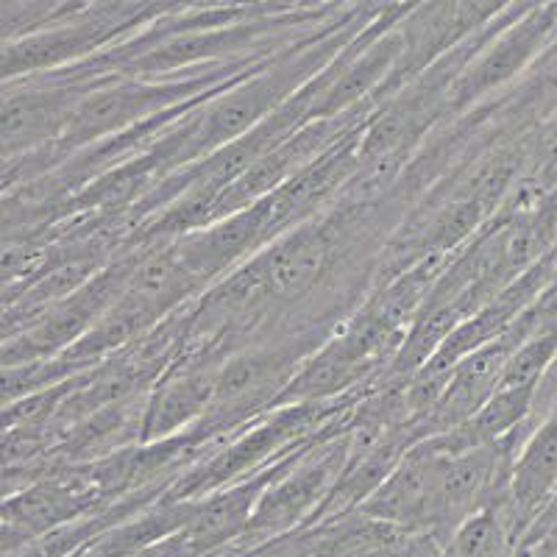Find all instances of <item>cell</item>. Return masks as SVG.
I'll list each match as a JSON object with an SVG mask.
<instances>
[{"instance_id": "obj_6", "label": "cell", "mask_w": 557, "mask_h": 557, "mask_svg": "<svg viewBox=\"0 0 557 557\" xmlns=\"http://www.w3.org/2000/svg\"><path fill=\"white\" fill-rule=\"evenodd\" d=\"M139 248H143V243L123 251L117 260L109 262L101 273H96L76 293H70L62 301L39 312L26 330L3 337V368L53 360V357L76 346L96 326L98 318L109 310L117 293L123 290L139 257Z\"/></svg>"}, {"instance_id": "obj_7", "label": "cell", "mask_w": 557, "mask_h": 557, "mask_svg": "<svg viewBox=\"0 0 557 557\" xmlns=\"http://www.w3.org/2000/svg\"><path fill=\"white\" fill-rule=\"evenodd\" d=\"M109 510L107 499L89 476L87 466H53L26 487L3 496L0 510V552L37 541L59 527Z\"/></svg>"}, {"instance_id": "obj_1", "label": "cell", "mask_w": 557, "mask_h": 557, "mask_svg": "<svg viewBox=\"0 0 557 557\" xmlns=\"http://www.w3.org/2000/svg\"><path fill=\"white\" fill-rule=\"evenodd\" d=\"M516 455L510 441L469 446L451 432L424 437L368 496L360 513L446 544L462 521L510 491Z\"/></svg>"}, {"instance_id": "obj_3", "label": "cell", "mask_w": 557, "mask_h": 557, "mask_svg": "<svg viewBox=\"0 0 557 557\" xmlns=\"http://www.w3.org/2000/svg\"><path fill=\"white\" fill-rule=\"evenodd\" d=\"M355 401L357 396H348L341 401H305V405L273 407L271 412L221 441L190 471H184L168 487L165 499H203L215 491L260 474L268 466L290 455L293 449L310 444L312 437L341 424L351 412Z\"/></svg>"}, {"instance_id": "obj_11", "label": "cell", "mask_w": 557, "mask_h": 557, "mask_svg": "<svg viewBox=\"0 0 557 557\" xmlns=\"http://www.w3.org/2000/svg\"><path fill=\"white\" fill-rule=\"evenodd\" d=\"M557 494V405L532 426L510 471L507 502L524 530ZM527 535V532H524Z\"/></svg>"}, {"instance_id": "obj_8", "label": "cell", "mask_w": 557, "mask_h": 557, "mask_svg": "<svg viewBox=\"0 0 557 557\" xmlns=\"http://www.w3.org/2000/svg\"><path fill=\"white\" fill-rule=\"evenodd\" d=\"M516 348H519V341H516L513 332L507 330L505 335L494 337L491 343L462 357L460 362H455L444 382V391L426 416L424 435H441V432H451L466 424L499 391L507 362H510Z\"/></svg>"}, {"instance_id": "obj_13", "label": "cell", "mask_w": 557, "mask_h": 557, "mask_svg": "<svg viewBox=\"0 0 557 557\" xmlns=\"http://www.w3.org/2000/svg\"><path fill=\"white\" fill-rule=\"evenodd\" d=\"M555 285H557V278H555Z\"/></svg>"}, {"instance_id": "obj_5", "label": "cell", "mask_w": 557, "mask_h": 557, "mask_svg": "<svg viewBox=\"0 0 557 557\" xmlns=\"http://www.w3.org/2000/svg\"><path fill=\"white\" fill-rule=\"evenodd\" d=\"M103 78L107 76H89L76 64H67V67L3 82V101H0L3 162L51 148L70 126L84 98Z\"/></svg>"}, {"instance_id": "obj_14", "label": "cell", "mask_w": 557, "mask_h": 557, "mask_svg": "<svg viewBox=\"0 0 557 557\" xmlns=\"http://www.w3.org/2000/svg\"><path fill=\"white\" fill-rule=\"evenodd\" d=\"M555 3H557V0H555Z\"/></svg>"}, {"instance_id": "obj_9", "label": "cell", "mask_w": 557, "mask_h": 557, "mask_svg": "<svg viewBox=\"0 0 557 557\" xmlns=\"http://www.w3.org/2000/svg\"><path fill=\"white\" fill-rule=\"evenodd\" d=\"M226 360L176 362L151 387L143 412V444L182 435L201 421L212 405L218 376Z\"/></svg>"}, {"instance_id": "obj_10", "label": "cell", "mask_w": 557, "mask_h": 557, "mask_svg": "<svg viewBox=\"0 0 557 557\" xmlns=\"http://www.w3.org/2000/svg\"><path fill=\"white\" fill-rule=\"evenodd\" d=\"M505 137H527L557 114V34L541 57L494 101L482 103Z\"/></svg>"}, {"instance_id": "obj_2", "label": "cell", "mask_w": 557, "mask_h": 557, "mask_svg": "<svg viewBox=\"0 0 557 557\" xmlns=\"http://www.w3.org/2000/svg\"><path fill=\"white\" fill-rule=\"evenodd\" d=\"M335 330L307 326V330H282L246 343L226 357L218 376L212 405L196 426L184 432L193 441L212 444L235 435L243 426L257 421L278 405L285 387L298 368Z\"/></svg>"}, {"instance_id": "obj_12", "label": "cell", "mask_w": 557, "mask_h": 557, "mask_svg": "<svg viewBox=\"0 0 557 557\" xmlns=\"http://www.w3.org/2000/svg\"><path fill=\"white\" fill-rule=\"evenodd\" d=\"M524 532L505 494L462 521L444 544L441 557H507L521 544Z\"/></svg>"}, {"instance_id": "obj_4", "label": "cell", "mask_w": 557, "mask_h": 557, "mask_svg": "<svg viewBox=\"0 0 557 557\" xmlns=\"http://www.w3.org/2000/svg\"><path fill=\"white\" fill-rule=\"evenodd\" d=\"M355 410V407H351ZM351 449V412L341 424L298 446L253 505L251 521L223 555L248 552L310 524L332 494Z\"/></svg>"}]
</instances>
